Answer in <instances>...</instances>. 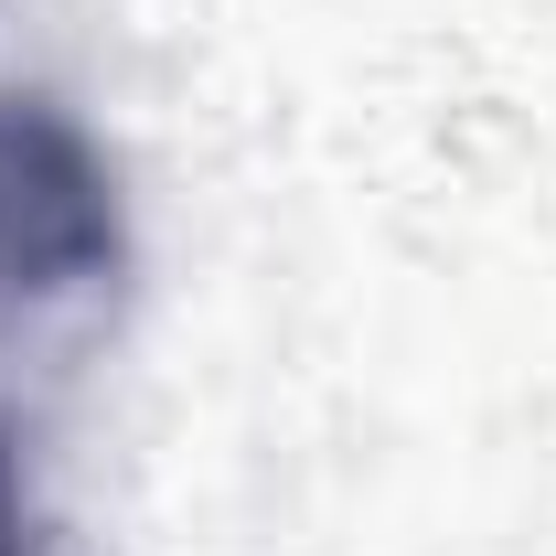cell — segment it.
I'll list each match as a JSON object with an SVG mask.
<instances>
[{
  "instance_id": "1",
  "label": "cell",
  "mask_w": 556,
  "mask_h": 556,
  "mask_svg": "<svg viewBox=\"0 0 556 556\" xmlns=\"http://www.w3.org/2000/svg\"><path fill=\"white\" fill-rule=\"evenodd\" d=\"M118 278V182L43 97H0V311H54Z\"/></svg>"
},
{
  "instance_id": "2",
  "label": "cell",
  "mask_w": 556,
  "mask_h": 556,
  "mask_svg": "<svg viewBox=\"0 0 556 556\" xmlns=\"http://www.w3.org/2000/svg\"><path fill=\"white\" fill-rule=\"evenodd\" d=\"M0 556H22V514H11V471H0Z\"/></svg>"
}]
</instances>
